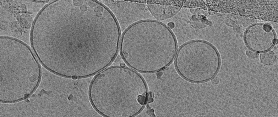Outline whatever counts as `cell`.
Listing matches in <instances>:
<instances>
[{
	"label": "cell",
	"mask_w": 278,
	"mask_h": 117,
	"mask_svg": "<svg viewBox=\"0 0 278 117\" xmlns=\"http://www.w3.org/2000/svg\"><path fill=\"white\" fill-rule=\"evenodd\" d=\"M59 4L52 47L61 57L63 76L87 77L107 68L120 49L121 31L114 14L97 1H61Z\"/></svg>",
	"instance_id": "cell-1"
},
{
	"label": "cell",
	"mask_w": 278,
	"mask_h": 117,
	"mask_svg": "<svg viewBox=\"0 0 278 117\" xmlns=\"http://www.w3.org/2000/svg\"><path fill=\"white\" fill-rule=\"evenodd\" d=\"M177 43L170 29L158 21L146 19L129 25L121 37L120 51L130 68L153 73L168 66L177 53Z\"/></svg>",
	"instance_id": "cell-2"
},
{
	"label": "cell",
	"mask_w": 278,
	"mask_h": 117,
	"mask_svg": "<svg viewBox=\"0 0 278 117\" xmlns=\"http://www.w3.org/2000/svg\"><path fill=\"white\" fill-rule=\"evenodd\" d=\"M148 88L142 76L122 66L106 68L91 83L89 95L93 107L109 117H131L142 110L147 101Z\"/></svg>",
	"instance_id": "cell-3"
},
{
	"label": "cell",
	"mask_w": 278,
	"mask_h": 117,
	"mask_svg": "<svg viewBox=\"0 0 278 117\" xmlns=\"http://www.w3.org/2000/svg\"><path fill=\"white\" fill-rule=\"evenodd\" d=\"M175 63L177 71L183 78L190 82L201 83L214 78L220 68V59L212 45L196 40L180 47Z\"/></svg>",
	"instance_id": "cell-4"
},
{
	"label": "cell",
	"mask_w": 278,
	"mask_h": 117,
	"mask_svg": "<svg viewBox=\"0 0 278 117\" xmlns=\"http://www.w3.org/2000/svg\"><path fill=\"white\" fill-rule=\"evenodd\" d=\"M244 39L249 48L259 52L268 50L277 42L272 27L268 24L251 26L246 30Z\"/></svg>",
	"instance_id": "cell-5"
},
{
	"label": "cell",
	"mask_w": 278,
	"mask_h": 117,
	"mask_svg": "<svg viewBox=\"0 0 278 117\" xmlns=\"http://www.w3.org/2000/svg\"><path fill=\"white\" fill-rule=\"evenodd\" d=\"M148 10L151 14L158 20H163L168 19L175 13L173 7L155 3H148Z\"/></svg>",
	"instance_id": "cell-6"
},
{
	"label": "cell",
	"mask_w": 278,
	"mask_h": 117,
	"mask_svg": "<svg viewBox=\"0 0 278 117\" xmlns=\"http://www.w3.org/2000/svg\"><path fill=\"white\" fill-rule=\"evenodd\" d=\"M261 62L263 64L269 66L274 64L276 60V56L274 53L271 51H266L260 55Z\"/></svg>",
	"instance_id": "cell-7"
},
{
	"label": "cell",
	"mask_w": 278,
	"mask_h": 117,
	"mask_svg": "<svg viewBox=\"0 0 278 117\" xmlns=\"http://www.w3.org/2000/svg\"><path fill=\"white\" fill-rule=\"evenodd\" d=\"M246 54L249 58L252 59L255 58L257 56V54L256 53L251 50L247 51Z\"/></svg>",
	"instance_id": "cell-8"
},
{
	"label": "cell",
	"mask_w": 278,
	"mask_h": 117,
	"mask_svg": "<svg viewBox=\"0 0 278 117\" xmlns=\"http://www.w3.org/2000/svg\"><path fill=\"white\" fill-rule=\"evenodd\" d=\"M213 83L214 84H216L218 83V80L217 78H215L213 80Z\"/></svg>",
	"instance_id": "cell-9"
}]
</instances>
